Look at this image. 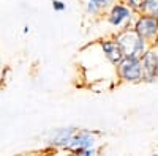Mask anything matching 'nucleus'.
<instances>
[{
	"label": "nucleus",
	"instance_id": "obj_4",
	"mask_svg": "<svg viewBox=\"0 0 158 156\" xmlns=\"http://www.w3.org/2000/svg\"><path fill=\"white\" fill-rule=\"evenodd\" d=\"M141 70H142V77H146L147 81H152L158 74V54L156 52L149 50L142 55Z\"/></svg>",
	"mask_w": 158,
	"mask_h": 156
},
{
	"label": "nucleus",
	"instance_id": "obj_3",
	"mask_svg": "<svg viewBox=\"0 0 158 156\" xmlns=\"http://www.w3.org/2000/svg\"><path fill=\"white\" fill-rule=\"evenodd\" d=\"M136 32L144 38V40H155L158 35V18L155 16H142L136 24Z\"/></svg>",
	"mask_w": 158,
	"mask_h": 156
},
{
	"label": "nucleus",
	"instance_id": "obj_7",
	"mask_svg": "<svg viewBox=\"0 0 158 156\" xmlns=\"http://www.w3.org/2000/svg\"><path fill=\"white\" fill-rule=\"evenodd\" d=\"M142 11L146 13V14H150V16L158 18V0H146Z\"/></svg>",
	"mask_w": 158,
	"mask_h": 156
},
{
	"label": "nucleus",
	"instance_id": "obj_5",
	"mask_svg": "<svg viewBox=\"0 0 158 156\" xmlns=\"http://www.w3.org/2000/svg\"><path fill=\"white\" fill-rule=\"evenodd\" d=\"M101 47L104 50V54H106V57L109 58V62H112L114 65H118L122 62V58L125 57L120 44H118L117 41H103Z\"/></svg>",
	"mask_w": 158,
	"mask_h": 156
},
{
	"label": "nucleus",
	"instance_id": "obj_6",
	"mask_svg": "<svg viewBox=\"0 0 158 156\" xmlns=\"http://www.w3.org/2000/svg\"><path fill=\"white\" fill-rule=\"evenodd\" d=\"M130 19V10L123 5H115L111 11V14H109V22L112 25H122L125 21Z\"/></svg>",
	"mask_w": 158,
	"mask_h": 156
},
{
	"label": "nucleus",
	"instance_id": "obj_9",
	"mask_svg": "<svg viewBox=\"0 0 158 156\" xmlns=\"http://www.w3.org/2000/svg\"><path fill=\"white\" fill-rule=\"evenodd\" d=\"M52 6H54V10H57V11H63L65 10V5L60 2V0H54V2H52Z\"/></svg>",
	"mask_w": 158,
	"mask_h": 156
},
{
	"label": "nucleus",
	"instance_id": "obj_2",
	"mask_svg": "<svg viewBox=\"0 0 158 156\" xmlns=\"http://www.w3.org/2000/svg\"><path fill=\"white\" fill-rule=\"evenodd\" d=\"M118 66V76L125 81H139L142 77L141 62L133 57H123Z\"/></svg>",
	"mask_w": 158,
	"mask_h": 156
},
{
	"label": "nucleus",
	"instance_id": "obj_1",
	"mask_svg": "<svg viewBox=\"0 0 158 156\" xmlns=\"http://www.w3.org/2000/svg\"><path fill=\"white\" fill-rule=\"evenodd\" d=\"M117 43L120 44L125 57L138 58L144 52V38L136 30H125L117 36Z\"/></svg>",
	"mask_w": 158,
	"mask_h": 156
},
{
	"label": "nucleus",
	"instance_id": "obj_10",
	"mask_svg": "<svg viewBox=\"0 0 158 156\" xmlns=\"http://www.w3.org/2000/svg\"><path fill=\"white\" fill-rule=\"evenodd\" d=\"M90 2H94L97 6H104V5H106V2H108V0H90Z\"/></svg>",
	"mask_w": 158,
	"mask_h": 156
},
{
	"label": "nucleus",
	"instance_id": "obj_8",
	"mask_svg": "<svg viewBox=\"0 0 158 156\" xmlns=\"http://www.w3.org/2000/svg\"><path fill=\"white\" fill-rule=\"evenodd\" d=\"M144 3H146V0H128V5L136 11H142Z\"/></svg>",
	"mask_w": 158,
	"mask_h": 156
}]
</instances>
